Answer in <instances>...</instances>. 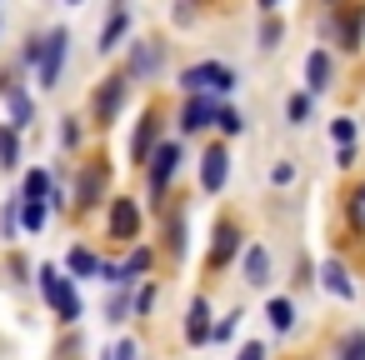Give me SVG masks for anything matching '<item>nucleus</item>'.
I'll use <instances>...</instances> for the list:
<instances>
[{"instance_id": "obj_15", "label": "nucleus", "mask_w": 365, "mask_h": 360, "mask_svg": "<svg viewBox=\"0 0 365 360\" xmlns=\"http://www.w3.org/2000/svg\"><path fill=\"white\" fill-rule=\"evenodd\" d=\"M6 101H11V115H16V125H31V120H36V106H31L21 91H6Z\"/></svg>"}, {"instance_id": "obj_13", "label": "nucleus", "mask_w": 365, "mask_h": 360, "mask_svg": "<svg viewBox=\"0 0 365 360\" xmlns=\"http://www.w3.org/2000/svg\"><path fill=\"white\" fill-rule=\"evenodd\" d=\"M265 275H270V255L255 245V250L245 255V280H250V285H265Z\"/></svg>"}, {"instance_id": "obj_6", "label": "nucleus", "mask_w": 365, "mask_h": 360, "mask_svg": "<svg viewBox=\"0 0 365 360\" xmlns=\"http://www.w3.org/2000/svg\"><path fill=\"white\" fill-rule=\"evenodd\" d=\"M210 120H215V106L205 96H190V106L180 110V130H205Z\"/></svg>"}, {"instance_id": "obj_12", "label": "nucleus", "mask_w": 365, "mask_h": 360, "mask_svg": "<svg viewBox=\"0 0 365 360\" xmlns=\"http://www.w3.org/2000/svg\"><path fill=\"white\" fill-rule=\"evenodd\" d=\"M235 250H240V235H235L230 225H220V230H215V250H210V260L220 265V260H230Z\"/></svg>"}, {"instance_id": "obj_7", "label": "nucleus", "mask_w": 365, "mask_h": 360, "mask_svg": "<svg viewBox=\"0 0 365 360\" xmlns=\"http://www.w3.org/2000/svg\"><path fill=\"white\" fill-rule=\"evenodd\" d=\"M185 335H190V340H195V345H200V340H210V335H215V330H210V310H205V300H200V295H195V300H190V315H185Z\"/></svg>"}, {"instance_id": "obj_20", "label": "nucleus", "mask_w": 365, "mask_h": 360, "mask_svg": "<svg viewBox=\"0 0 365 360\" xmlns=\"http://www.w3.org/2000/svg\"><path fill=\"white\" fill-rule=\"evenodd\" d=\"M21 220H26V230H41V225H46V205H41V200H26Z\"/></svg>"}, {"instance_id": "obj_25", "label": "nucleus", "mask_w": 365, "mask_h": 360, "mask_svg": "<svg viewBox=\"0 0 365 360\" xmlns=\"http://www.w3.org/2000/svg\"><path fill=\"white\" fill-rule=\"evenodd\" d=\"M305 115H310V96H295V101H290V120L305 125Z\"/></svg>"}, {"instance_id": "obj_18", "label": "nucleus", "mask_w": 365, "mask_h": 360, "mask_svg": "<svg viewBox=\"0 0 365 360\" xmlns=\"http://www.w3.org/2000/svg\"><path fill=\"white\" fill-rule=\"evenodd\" d=\"M46 195H51L46 170H31V175H26V200H46Z\"/></svg>"}, {"instance_id": "obj_21", "label": "nucleus", "mask_w": 365, "mask_h": 360, "mask_svg": "<svg viewBox=\"0 0 365 360\" xmlns=\"http://www.w3.org/2000/svg\"><path fill=\"white\" fill-rule=\"evenodd\" d=\"M71 270H76V275H96L101 265H96V255H91V250H71Z\"/></svg>"}, {"instance_id": "obj_30", "label": "nucleus", "mask_w": 365, "mask_h": 360, "mask_svg": "<svg viewBox=\"0 0 365 360\" xmlns=\"http://www.w3.org/2000/svg\"><path fill=\"white\" fill-rule=\"evenodd\" d=\"M115 360H135V345H130V340H120V345H115Z\"/></svg>"}, {"instance_id": "obj_16", "label": "nucleus", "mask_w": 365, "mask_h": 360, "mask_svg": "<svg viewBox=\"0 0 365 360\" xmlns=\"http://www.w3.org/2000/svg\"><path fill=\"white\" fill-rule=\"evenodd\" d=\"M270 325H275V330H290V325H295V305H290V300H270Z\"/></svg>"}, {"instance_id": "obj_8", "label": "nucleus", "mask_w": 365, "mask_h": 360, "mask_svg": "<svg viewBox=\"0 0 365 360\" xmlns=\"http://www.w3.org/2000/svg\"><path fill=\"white\" fill-rule=\"evenodd\" d=\"M305 81H310V96H320V91L330 86V56H325V51H310V61H305Z\"/></svg>"}, {"instance_id": "obj_24", "label": "nucleus", "mask_w": 365, "mask_h": 360, "mask_svg": "<svg viewBox=\"0 0 365 360\" xmlns=\"http://www.w3.org/2000/svg\"><path fill=\"white\" fill-rule=\"evenodd\" d=\"M155 140V120L145 115V125H140V135H135V160H145V145Z\"/></svg>"}, {"instance_id": "obj_27", "label": "nucleus", "mask_w": 365, "mask_h": 360, "mask_svg": "<svg viewBox=\"0 0 365 360\" xmlns=\"http://www.w3.org/2000/svg\"><path fill=\"white\" fill-rule=\"evenodd\" d=\"M350 220H355V225H365V185H360V190H355V200H350Z\"/></svg>"}, {"instance_id": "obj_3", "label": "nucleus", "mask_w": 365, "mask_h": 360, "mask_svg": "<svg viewBox=\"0 0 365 360\" xmlns=\"http://www.w3.org/2000/svg\"><path fill=\"white\" fill-rule=\"evenodd\" d=\"M41 290H46V300L56 305V315H61V320H76V315H81V295H76V290H71L51 265L41 270Z\"/></svg>"}, {"instance_id": "obj_17", "label": "nucleus", "mask_w": 365, "mask_h": 360, "mask_svg": "<svg viewBox=\"0 0 365 360\" xmlns=\"http://www.w3.org/2000/svg\"><path fill=\"white\" fill-rule=\"evenodd\" d=\"M16 130H6V125H0V165H6V170H16Z\"/></svg>"}, {"instance_id": "obj_4", "label": "nucleus", "mask_w": 365, "mask_h": 360, "mask_svg": "<svg viewBox=\"0 0 365 360\" xmlns=\"http://www.w3.org/2000/svg\"><path fill=\"white\" fill-rule=\"evenodd\" d=\"M135 230H140L135 200H110V235H115V240H135Z\"/></svg>"}, {"instance_id": "obj_26", "label": "nucleus", "mask_w": 365, "mask_h": 360, "mask_svg": "<svg viewBox=\"0 0 365 360\" xmlns=\"http://www.w3.org/2000/svg\"><path fill=\"white\" fill-rule=\"evenodd\" d=\"M330 135H335L340 145H350V140H355V120H335V125H330Z\"/></svg>"}, {"instance_id": "obj_5", "label": "nucleus", "mask_w": 365, "mask_h": 360, "mask_svg": "<svg viewBox=\"0 0 365 360\" xmlns=\"http://www.w3.org/2000/svg\"><path fill=\"white\" fill-rule=\"evenodd\" d=\"M175 160H180L175 145H155V155H150V190H165V180L175 175Z\"/></svg>"}, {"instance_id": "obj_1", "label": "nucleus", "mask_w": 365, "mask_h": 360, "mask_svg": "<svg viewBox=\"0 0 365 360\" xmlns=\"http://www.w3.org/2000/svg\"><path fill=\"white\" fill-rule=\"evenodd\" d=\"M26 61H36L41 86H56L61 81V61H66V31H51L41 46H26Z\"/></svg>"}, {"instance_id": "obj_19", "label": "nucleus", "mask_w": 365, "mask_h": 360, "mask_svg": "<svg viewBox=\"0 0 365 360\" xmlns=\"http://www.w3.org/2000/svg\"><path fill=\"white\" fill-rule=\"evenodd\" d=\"M340 360H365V330L345 335V345H340Z\"/></svg>"}, {"instance_id": "obj_23", "label": "nucleus", "mask_w": 365, "mask_h": 360, "mask_svg": "<svg viewBox=\"0 0 365 360\" xmlns=\"http://www.w3.org/2000/svg\"><path fill=\"white\" fill-rule=\"evenodd\" d=\"M215 125H220L225 135H240V125H245V120H240V110H215Z\"/></svg>"}, {"instance_id": "obj_28", "label": "nucleus", "mask_w": 365, "mask_h": 360, "mask_svg": "<svg viewBox=\"0 0 365 360\" xmlns=\"http://www.w3.org/2000/svg\"><path fill=\"white\" fill-rule=\"evenodd\" d=\"M235 325H240V315H225V320L215 325V340H230V335H235Z\"/></svg>"}, {"instance_id": "obj_29", "label": "nucleus", "mask_w": 365, "mask_h": 360, "mask_svg": "<svg viewBox=\"0 0 365 360\" xmlns=\"http://www.w3.org/2000/svg\"><path fill=\"white\" fill-rule=\"evenodd\" d=\"M280 41V21H265V31H260V46H275Z\"/></svg>"}, {"instance_id": "obj_31", "label": "nucleus", "mask_w": 365, "mask_h": 360, "mask_svg": "<svg viewBox=\"0 0 365 360\" xmlns=\"http://www.w3.org/2000/svg\"><path fill=\"white\" fill-rule=\"evenodd\" d=\"M240 360H265V345H245V350H240Z\"/></svg>"}, {"instance_id": "obj_2", "label": "nucleus", "mask_w": 365, "mask_h": 360, "mask_svg": "<svg viewBox=\"0 0 365 360\" xmlns=\"http://www.w3.org/2000/svg\"><path fill=\"white\" fill-rule=\"evenodd\" d=\"M180 86H185L190 96H205V91H235V71H225V66L205 61V66H190Z\"/></svg>"}, {"instance_id": "obj_32", "label": "nucleus", "mask_w": 365, "mask_h": 360, "mask_svg": "<svg viewBox=\"0 0 365 360\" xmlns=\"http://www.w3.org/2000/svg\"><path fill=\"white\" fill-rule=\"evenodd\" d=\"M260 6H265V11H275V6H280V0H260Z\"/></svg>"}, {"instance_id": "obj_11", "label": "nucleus", "mask_w": 365, "mask_h": 360, "mask_svg": "<svg viewBox=\"0 0 365 360\" xmlns=\"http://www.w3.org/2000/svg\"><path fill=\"white\" fill-rule=\"evenodd\" d=\"M320 275H325V285H330L340 300H350V295H355V285L345 280V265H340V260H325V265H320Z\"/></svg>"}, {"instance_id": "obj_10", "label": "nucleus", "mask_w": 365, "mask_h": 360, "mask_svg": "<svg viewBox=\"0 0 365 360\" xmlns=\"http://www.w3.org/2000/svg\"><path fill=\"white\" fill-rule=\"evenodd\" d=\"M120 101H125V81H110V86H106V91L96 96V115H101V120L110 125V115L120 110Z\"/></svg>"}, {"instance_id": "obj_22", "label": "nucleus", "mask_w": 365, "mask_h": 360, "mask_svg": "<svg viewBox=\"0 0 365 360\" xmlns=\"http://www.w3.org/2000/svg\"><path fill=\"white\" fill-rule=\"evenodd\" d=\"M135 71H160V51L155 46H140L135 51Z\"/></svg>"}, {"instance_id": "obj_14", "label": "nucleus", "mask_w": 365, "mask_h": 360, "mask_svg": "<svg viewBox=\"0 0 365 360\" xmlns=\"http://www.w3.org/2000/svg\"><path fill=\"white\" fill-rule=\"evenodd\" d=\"M120 36H125V6H115V16L106 21V31H101V51L120 46Z\"/></svg>"}, {"instance_id": "obj_9", "label": "nucleus", "mask_w": 365, "mask_h": 360, "mask_svg": "<svg viewBox=\"0 0 365 360\" xmlns=\"http://www.w3.org/2000/svg\"><path fill=\"white\" fill-rule=\"evenodd\" d=\"M225 170H230L225 150H210L205 165H200V185H205V190H220V185H225Z\"/></svg>"}]
</instances>
